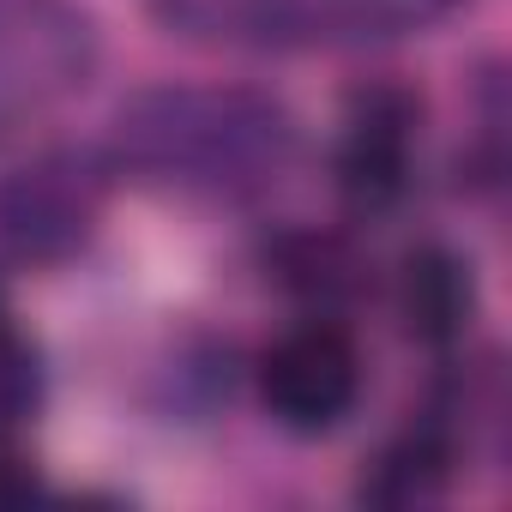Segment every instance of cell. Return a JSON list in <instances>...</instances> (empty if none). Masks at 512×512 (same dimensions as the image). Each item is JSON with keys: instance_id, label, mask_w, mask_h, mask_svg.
Here are the masks:
<instances>
[{"instance_id": "1", "label": "cell", "mask_w": 512, "mask_h": 512, "mask_svg": "<svg viewBox=\"0 0 512 512\" xmlns=\"http://www.w3.org/2000/svg\"><path fill=\"white\" fill-rule=\"evenodd\" d=\"M356 386H362V368H356V350L338 326L290 332L284 344H272V356L260 368V392H266L272 416L302 428V434L332 428L356 404Z\"/></svg>"}, {"instance_id": "2", "label": "cell", "mask_w": 512, "mask_h": 512, "mask_svg": "<svg viewBox=\"0 0 512 512\" xmlns=\"http://www.w3.org/2000/svg\"><path fill=\"white\" fill-rule=\"evenodd\" d=\"M410 169V103L404 97H368V109L350 121V139L338 151V187L350 205H392L404 193Z\"/></svg>"}, {"instance_id": "3", "label": "cell", "mask_w": 512, "mask_h": 512, "mask_svg": "<svg viewBox=\"0 0 512 512\" xmlns=\"http://www.w3.org/2000/svg\"><path fill=\"white\" fill-rule=\"evenodd\" d=\"M398 308H404V326L422 338V344H452L470 320V272L440 247H422L404 260V278H398Z\"/></svg>"}, {"instance_id": "4", "label": "cell", "mask_w": 512, "mask_h": 512, "mask_svg": "<svg viewBox=\"0 0 512 512\" xmlns=\"http://www.w3.org/2000/svg\"><path fill=\"white\" fill-rule=\"evenodd\" d=\"M440 476H446V446L434 440V434H410V440H398L386 458H380V470H374V482H368V494L374 500H422V494H434L440 488Z\"/></svg>"}]
</instances>
